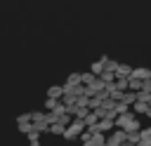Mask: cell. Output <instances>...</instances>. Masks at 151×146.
Returning a JSON list of instances; mask_svg holds the SVG:
<instances>
[{
  "label": "cell",
  "instance_id": "6da1fadb",
  "mask_svg": "<svg viewBox=\"0 0 151 146\" xmlns=\"http://www.w3.org/2000/svg\"><path fill=\"white\" fill-rule=\"evenodd\" d=\"M17 130H19L21 134H28V132L33 130V120H31V113H21V115H17Z\"/></svg>",
  "mask_w": 151,
  "mask_h": 146
},
{
  "label": "cell",
  "instance_id": "5bb4252c",
  "mask_svg": "<svg viewBox=\"0 0 151 146\" xmlns=\"http://www.w3.org/2000/svg\"><path fill=\"white\" fill-rule=\"evenodd\" d=\"M94 80H97V75H94L92 71H90V73H80V82H83V85H92Z\"/></svg>",
  "mask_w": 151,
  "mask_h": 146
},
{
  "label": "cell",
  "instance_id": "9a60e30c",
  "mask_svg": "<svg viewBox=\"0 0 151 146\" xmlns=\"http://www.w3.org/2000/svg\"><path fill=\"white\" fill-rule=\"evenodd\" d=\"M92 73H94V75H101V73H104V61H94V64H92Z\"/></svg>",
  "mask_w": 151,
  "mask_h": 146
},
{
  "label": "cell",
  "instance_id": "4fadbf2b",
  "mask_svg": "<svg viewBox=\"0 0 151 146\" xmlns=\"http://www.w3.org/2000/svg\"><path fill=\"white\" fill-rule=\"evenodd\" d=\"M61 137H64V139H66V141H76V139H78V137H80V134H78V132H76V130H73V127H66V130H64V134H61Z\"/></svg>",
  "mask_w": 151,
  "mask_h": 146
},
{
  "label": "cell",
  "instance_id": "e0dca14e",
  "mask_svg": "<svg viewBox=\"0 0 151 146\" xmlns=\"http://www.w3.org/2000/svg\"><path fill=\"white\" fill-rule=\"evenodd\" d=\"M66 85H80V73H71L68 80H66Z\"/></svg>",
  "mask_w": 151,
  "mask_h": 146
},
{
  "label": "cell",
  "instance_id": "7a4b0ae2",
  "mask_svg": "<svg viewBox=\"0 0 151 146\" xmlns=\"http://www.w3.org/2000/svg\"><path fill=\"white\" fill-rule=\"evenodd\" d=\"M137 118V113L134 111H125V113H118L116 115V127H120V130H127L130 127V122Z\"/></svg>",
  "mask_w": 151,
  "mask_h": 146
},
{
  "label": "cell",
  "instance_id": "ba28073f",
  "mask_svg": "<svg viewBox=\"0 0 151 146\" xmlns=\"http://www.w3.org/2000/svg\"><path fill=\"white\" fill-rule=\"evenodd\" d=\"M64 130H66V125H61L59 120L50 125V134H54V137H61V134H64Z\"/></svg>",
  "mask_w": 151,
  "mask_h": 146
},
{
  "label": "cell",
  "instance_id": "44dd1931",
  "mask_svg": "<svg viewBox=\"0 0 151 146\" xmlns=\"http://www.w3.org/2000/svg\"><path fill=\"white\" fill-rule=\"evenodd\" d=\"M28 146H40V139H35V141H28Z\"/></svg>",
  "mask_w": 151,
  "mask_h": 146
},
{
  "label": "cell",
  "instance_id": "9c48e42d",
  "mask_svg": "<svg viewBox=\"0 0 151 146\" xmlns=\"http://www.w3.org/2000/svg\"><path fill=\"white\" fill-rule=\"evenodd\" d=\"M125 139H127L130 144H139V141H142V132H139V130H132V132H125Z\"/></svg>",
  "mask_w": 151,
  "mask_h": 146
},
{
  "label": "cell",
  "instance_id": "277c9868",
  "mask_svg": "<svg viewBox=\"0 0 151 146\" xmlns=\"http://www.w3.org/2000/svg\"><path fill=\"white\" fill-rule=\"evenodd\" d=\"M120 101H123L125 106H132V104L137 101V92H132V89H125V92H123V97H120Z\"/></svg>",
  "mask_w": 151,
  "mask_h": 146
},
{
  "label": "cell",
  "instance_id": "7402d4cb",
  "mask_svg": "<svg viewBox=\"0 0 151 146\" xmlns=\"http://www.w3.org/2000/svg\"><path fill=\"white\" fill-rule=\"evenodd\" d=\"M123 146H137V144H130V141H125V144H123Z\"/></svg>",
  "mask_w": 151,
  "mask_h": 146
},
{
  "label": "cell",
  "instance_id": "ac0fdd59",
  "mask_svg": "<svg viewBox=\"0 0 151 146\" xmlns=\"http://www.w3.org/2000/svg\"><path fill=\"white\" fill-rule=\"evenodd\" d=\"M116 87H118L120 92H125V89H127V78H116Z\"/></svg>",
  "mask_w": 151,
  "mask_h": 146
},
{
  "label": "cell",
  "instance_id": "52a82bcc",
  "mask_svg": "<svg viewBox=\"0 0 151 146\" xmlns=\"http://www.w3.org/2000/svg\"><path fill=\"white\" fill-rule=\"evenodd\" d=\"M99 122V115L94 113V111H90L87 115H85V125H87V130H94V125Z\"/></svg>",
  "mask_w": 151,
  "mask_h": 146
},
{
  "label": "cell",
  "instance_id": "8fae6325",
  "mask_svg": "<svg viewBox=\"0 0 151 146\" xmlns=\"http://www.w3.org/2000/svg\"><path fill=\"white\" fill-rule=\"evenodd\" d=\"M146 106H149L146 101H139V99H137V101L132 104V111H134L137 115H144V113H146Z\"/></svg>",
  "mask_w": 151,
  "mask_h": 146
},
{
  "label": "cell",
  "instance_id": "5b68a950",
  "mask_svg": "<svg viewBox=\"0 0 151 146\" xmlns=\"http://www.w3.org/2000/svg\"><path fill=\"white\" fill-rule=\"evenodd\" d=\"M130 75H132V68L125 66V64H118V68H116V78H130Z\"/></svg>",
  "mask_w": 151,
  "mask_h": 146
},
{
  "label": "cell",
  "instance_id": "8992f818",
  "mask_svg": "<svg viewBox=\"0 0 151 146\" xmlns=\"http://www.w3.org/2000/svg\"><path fill=\"white\" fill-rule=\"evenodd\" d=\"M47 97H52V99H61V97H64V87H61V85H52V87L47 89Z\"/></svg>",
  "mask_w": 151,
  "mask_h": 146
},
{
  "label": "cell",
  "instance_id": "3957f363",
  "mask_svg": "<svg viewBox=\"0 0 151 146\" xmlns=\"http://www.w3.org/2000/svg\"><path fill=\"white\" fill-rule=\"evenodd\" d=\"M106 141L111 144V146H120V144H125L127 139H125V130H120V127H116L113 132H109V137H106Z\"/></svg>",
  "mask_w": 151,
  "mask_h": 146
},
{
  "label": "cell",
  "instance_id": "ffe728a7",
  "mask_svg": "<svg viewBox=\"0 0 151 146\" xmlns=\"http://www.w3.org/2000/svg\"><path fill=\"white\" fill-rule=\"evenodd\" d=\"M139 132H142V139H149V137H151V125H146V127H142Z\"/></svg>",
  "mask_w": 151,
  "mask_h": 146
},
{
  "label": "cell",
  "instance_id": "7c38bea8",
  "mask_svg": "<svg viewBox=\"0 0 151 146\" xmlns=\"http://www.w3.org/2000/svg\"><path fill=\"white\" fill-rule=\"evenodd\" d=\"M92 144H94V146L106 144V132H92Z\"/></svg>",
  "mask_w": 151,
  "mask_h": 146
},
{
  "label": "cell",
  "instance_id": "2e32d148",
  "mask_svg": "<svg viewBox=\"0 0 151 146\" xmlns=\"http://www.w3.org/2000/svg\"><path fill=\"white\" fill-rule=\"evenodd\" d=\"M45 113H47V111H33V113H31V120H33V122H40V120H45Z\"/></svg>",
  "mask_w": 151,
  "mask_h": 146
},
{
  "label": "cell",
  "instance_id": "30bf717a",
  "mask_svg": "<svg viewBox=\"0 0 151 146\" xmlns=\"http://www.w3.org/2000/svg\"><path fill=\"white\" fill-rule=\"evenodd\" d=\"M132 75L139 80H146V78H151V71L149 68H132Z\"/></svg>",
  "mask_w": 151,
  "mask_h": 146
},
{
  "label": "cell",
  "instance_id": "d6986e66",
  "mask_svg": "<svg viewBox=\"0 0 151 146\" xmlns=\"http://www.w3.org/2000/svg\"><path fill=\"white\" fill-rule=\"evenodd\" d=\"M59 104V99H52V97H47V101H45V108L47 111H54V106Z\"/></svg>",
  "mask_w": 151,
  "mask_h": 146
}]
</instances>
